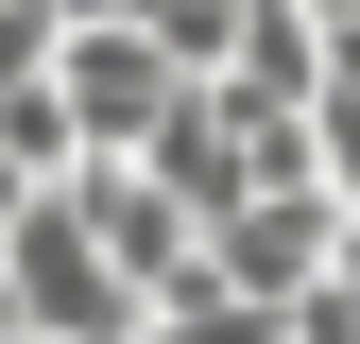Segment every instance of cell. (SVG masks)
<instances>
[{
    "instance_id": "6da1fadb",
    "label": "cell",
    "mask_w": 360,
    "mask_h": 344,
    "mask_svg": "<svg viewBox=\"0 0 360 344\" xmlns=\"http://www.w3.org/2000/svg\"><path fill=\"white\" fill-rule=\"evenodd\" d=\"M189 104H206V86L155 52V18H86V0H69V35H52V121H69V155H155Z\"/></svg>"
},
{
    "instance_id": "7a4b0ae2",
    "label": "cell",
    "mask_w": 360,
    "mask_h": 344,
    "mask_svg": "<svg viewBox=\"0 0 360 344\" xmlns=\"http://www.w3.org/2000/svg\"><path fill=\"white\" fill-rule=\"evenodd\" d=\"M326 276H343V207H326V190H275V207H240V224L206 241V293H240V310H275V327H292Z\"/></svg>"
},
{
    "instance_id": "3957f363",
    "label": "cell",
    "mask_w": 360,
    "mask_h": 344,
    "mask_svg": "<svg viewBox=\"0 0 360 344\" xmlns=\"http://www.w3.org/2000/svg\"><path fill=\"white\" fill-rule=\"evenodd\" d=\"M326 86H360V0H326Z\"/></svg>"
}]
</instances>
